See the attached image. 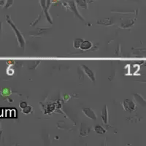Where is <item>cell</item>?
I'll list each match as a JSON object with an SVG mask.
<instances>
[{"label": "cell", "instance_id": "obj_12", "mask_svg": "<svg viewBox=\"0 0 146 146\" xmlns=\"http://www.w3.org/2000/svg\"><path fill=\"white\" fill-rule=\"evenodd\" d=\"M31 110H32V108L29 106H27L26 108H24L23 109V113L27 114V113H29L31 112Z\"/></svg>", "mask_w": 146, "mask_h": 146}, {"label": "cell", "instance_id": "obj_2", "mask_svg": "<svg viewBox=\"0 0 146 146\" xmlns=\"http://www.w3.org/2000/svg\"><path fill=\"white\" fill-rule=\"evenodd\" d=\"M92 45L90 42L88 41H84V42H82L81 45H80V48H81L82 50H86L90 49L91 48Z\"/></svg>", "mask_w": 146, "mask_h": 146}, {"label": "cell", "instance_id": "obj_15", "mask_svg": "<svg viewBox=\"0 0 146 146\" xmlns=\"http://www.w3.org/2000/svg\"><path fill=\"white\" fill-rule=\"evenodd\" d=\"M47 0H40V2H41V5H42V7H45V2H46Z\"/></svg>", "mask_w": 146, "mask_h": 146}, {"label": "cell", "instance_id": "obj_10", "mask_svg": "<svg viewBox=\"0 0 146 146\" xmlns=\"http://www.w3.org/2000/svg\"><path fill=\"white\" fill-rule=\"evenodd\" d=\"M82 40H80V39H78V40H75V42H74V46H75V48H80V45H81L82 43Z\"/></svg>", "mask_w": 146, "mask_h": 146}, {"label": "cell", "instance_id": "obj_9", "mask_svg": "<svg viewBox=\"0 0 146 146\" xmlns=\"http://www.w3.org/2000/svg\"><path fill=\"white\" fill-rule=\"evenodd\" d=\"M2 96H8L10 94V90L9 88H3L1 91Z\"/></svg>", "mask_w": 146, "mask_h": 146}, {"label": "cell", "instance_id": "obj_7", "mask_svg": "<svg viewBox=\"0 0 146 146\" xmlns=\"http://www.w3.org/2000/svg\"><path fill=\"white\" fill-rule=\"evenodd\" d=\"M107 116H108V112H107V108L106 106L103 109V112H102V118H103V121L105 123H107Z\"/></svg>", "mask_w": 146, "mask_h": 146}, {"label": "cell", "instance_id": "obj_14", "mask_svg": "<svg viewBox=\"0 0 146 146\" xmlns=\"http://www.w3.org/2000/svg\"><path fill=\"white\" fill-rule=\"evenodd\" d=\"M6 0H0V6H4L5 5Z\"/></svg>", "mask_w": 146, "mask_h": 146}, {"label": "cell", "instance_id": "obj_3", "mask_svg": "<svg viewBox=\"0 0 146 146\" xmlns=\"http://www.w3.org/2000/svg\"><path fill=\"white\" fill-rule=\"evenodd\" d=\"M83 67L84 68L85 72H86V73L87 75H88V76L89 77L91 80H93V81H94V80H95L94 75V73L91 72V70H89V69H88V67H87V66H83Z\"/></svg>", "mask_w": 146, "mask_h": 146}, {"label": "cell", "instance_id": "obj_4", "mask_svg": "<svg viewBox=\"0 0 146 146\" xmlns=\"http://www.w3.org/2000/svg\"><path fill=\"white\" fill-rule=\"evenodd\" d=\"M84 113L88 115L90 118H93V119H96V115L94 113V112L91 110V109H84Z\"/></svg>", "mask_w": 146, "mask_h": 146}, {"label": "cell", "instance_id": "obj_11", "mask_svg": "<svg viewBox=\"0 0 146 146\" xmlns=\"http://www.w3.org/2000/svg\"><path fill=\"white\" fill-rule=\"evenodd\" d=\"M14 0H7L6 4H5V8H9L10 7H11L13 4Z\"/></svg>", "mask_w": 146, "mask_h": 146}, {"label": "cell", "instance_id": "obj_6", "mask_svg": "<svg viewBox=\"0 0 146 146\" xmlns=\"http://www.w3.org/2000/svg\"><path fill=\"white\" fill-rule=\"evenodd\" d=\"M78 5L81 7L86 8V0H77L76 1Z\"/></svg>", "mask_w": 146, "mask_h": 146}, {"label": "cell", "instance_id": "obj_16", "mask_svg": "<svg viewBox=\"0 0 146 146\" xmlns=\"http://www.w3.org/2000/svg\"><path fill=\"white\" fill-rule=\"evenodd\" d=\"M1 29H2V23L0 22V34H1Z\"/></svg>", "mask_w": 146, "mask_h": 146}, {"label": "cell", "instance_id": "obj_5", "mask_svg": "<svg viewBox=\"0 0 146 146\" xmlns=\"http://www.w3.org/2000/svg\"><path fill=\"white\" fill-rule=\"evenodd\" d=\"M128 101V105H126V103H124V106L125 108H126V110H134L135 108V105H134V103L132 102L131 101H129V100H127Z\"/></svg>", "mask_w": 146, "mask_h": 146}, {"label": "cell", "instance_id": "obj_1", "mask_svg": "<svg viewBox=\"0 0 146 146\" xmlns=\"http://www.w3.org/2000/svg\"><path fill=\"white\" fill-rule=\"evenodd\" d=\"M7 23H8L11 26V27L13 28V31L15 32V35H16V36H17V39H18V43H19V45H20L21 47L24 46V45H25V40H24V39H23V36L21 35V34L20 33V32H19V31L17 29L16 27L14 25V23H13V21L10 20V18L9 16H7Z\"/></svg>", "mask_w": 146, "mask_h": 146}, {"label": "cell", "instance_id": "obj_13", "mask_svg": "<svg viewBox=\"0 0 146 146\" xmlns=\"http://www.w3.org/2000/svg\"><path fill=\"white\" fill-rule=\"evenodd\" d=\"M27 106V104L26 102H21L20 104V107L22 108V109H23V108H26Z\"/></svg>", "mask_w": 146, "mask_h": 146}, {"label": "cell", "instance_id": "obj_8", "mask_svg": "<svg viewBox=\"0 0 146 146\" xmlns=\"http://www.w3.org/2000/svg\"><path fill=\"white\" fill-rule=\"evenodd\" d=\"M95 130H96V131L98 134H100V135H102V134H104V133L105 132V130L103 129L102 126H96V128H95Z\"/></svg>", "mask_w": 146, "mask_h": 146}]
</instances>
